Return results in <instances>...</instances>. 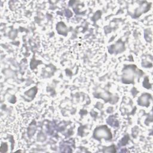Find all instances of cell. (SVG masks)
<instances>
[{"instance_id":"1","label":"cell","mask_w":153,"mask_h":153,"mask_svg":"<svg viewBox=\"0 0 153 153\" xmlns=\"http://www.w3.org/2000/svg\"><path fill=\"white\" fill-rule=\"evenodd\" d=\"M94 136L98 139L102 137H104L106 139H109L112 137L110 130L105 126L97 127L94 130Z\"/></svg>"}]
</instances>
